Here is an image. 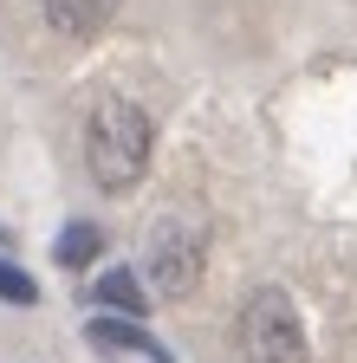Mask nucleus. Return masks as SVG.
Instances as JSON below:
<instances>
[{"label": "nucleus", "mask_w": 357, "mask_h": 363, "mask_svg": "<svg viewBox=\"0 0 357 363\" xmlns=\"http://www.w3.org/2000/svg\"><path fill=\"white\" fill-rule=\"evenodd\" d=\"M150 150H156V130L130 98H104L84 117V169H92V182L111 189V195L137 189L150 175Z\"/></svg>", "instance_id": "obj_1"}, {"label": "nucleus", "mask_w": 357, "mask_h": 363, "mask_svg": "<svg viewBox=\"0 0 357 363\" xmlns=\"http://www.w3.org/2000/svg\"><path fill=\"white\" fill-rule=\"evenodd\" d=\"M234 344H241V357H247V363H312V357H305L299 305H292L280 286H260V292L241 305Z\"/></svg>", "instance_id": "obj_2"}, {"label": "nucleus", "mask_w": 357, "mask_h": 363, "mask_svg": "<svg viewBox=\"0 0 357 363\" xmlns=\"http://www.w3.org/2000/svg\"><path fill=\"white\" fill-rule=\"evenodd\" d=\"M202 266H208V240L195 234L189 220L163 214V220L143 227V272L156 279L163 298H189L202 286Z\"/></svg>", "instance_id": "obj_3"}, {"label": "nucleus", "mask_w": 357, "mask_h": 363, "mask_svg": "<svg viewBox=\"0 0 357 363\" xmlns=\"http://www.w3.org/2000/svg\"><path fill=\"white\" fill-rule=\"evenodd\" d=\"M84 337H92L98 350H111V357H143V363H169V350H163L156 337H143V331H137V318H92V325H84Z\"/></svg>", "instance_id": "obj_4"}, {"label": "nucleus", "mask_w": 357, "mask_h": 363, "mask_svg": "<svg viewBox=\"0 0 357 363\" xmlns=\"http://www.w3.org/2000/svg\"><path fill=\"white\" fill-rule=\"evenodd\" d=\"M46 20L65 39H98L117 20V0H46Z\"/></svg>", "instance_id": "obj_5"}, {"label": "nucleus", "mask_w": 357, "mask_h": 363, "mask_svg": "<svg viewBox=\"0 0 357 363\" xmlns=\"http://www.w3.org/2000/svg\"><path fill=\"white\" fill-rule=\"evenodd\" d=\"M92 305H104L111 318H143V311H150V298H143V279H137V272H123V266L98 272V286H92Z\"/></svg>", "instance_id": "obj_6"}, {"label": "nucleus", "mask_w": 357, "mask_h": 363, "mask_svg": "<svg viewBox=\"0 0 357 363\" xmlns=\"http://www.w3.org/2000/svg\"><path fill=\"white\" fill-rule=\"evenodd\" d=\"M53 253H59V266L84 272V266H92V259L104 253V227H98V220H72L65 234H59V247H53Z\"/></svg>", "instance_id": "obj_7"}, {"label": "nucleus", "mask_w": 357, "mask_h": 363, "mask_svg": "<svg viewBox=\"0 0 357 363\" xmlns=\"http://www.w3.org/2000/svg\"><path fill=\"white\" fill-rule=\"evenodd\" d=\"M0 298H7V305H33V298H39V286L26 279L13 259H0Z\"/></svg>", "instance_id": "obj_8"}]
</instances>
